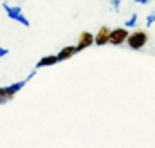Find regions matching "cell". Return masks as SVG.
<instances>
[{
  "label": "cell",
  "instance_id": "ba28073f",
  "mask_svg": "<svg viewBox=\"0 0 155 148\" xmlns=\"http://www.w3.org/2000/svg\"><path fill=\"white\" fill-rule=\"evenodd\" d=\"M56 63H60V60H58V54H49V56H43L38 63H36V69L49 67V65H56Z\"/></svg>",
  "mask_w": 155,
  "mask_h": 148
},
{
  "label": "cell",
  "instance_id": "4fadbf2b",
  "mask_svg": "<svg viewBox=\"0 0 155 148\" xmlns=\"http://www.w3.org/2000/svg\"><path fill=\"white\" fill-rule=\"evenodd\" d=\"M150 2H152V0H135V4H143V5H144V4H150Z\"/></svg>",
  "mask_w": 155,
  "mask_h": 148
},
{
  "label": "cell",
  "instance_id": "6da1fadb",
  "mask_svg": "<svg viewBox=\"0 0 155 148\" xmlns=\"http://www.w3.org/2000/svg\"><path fill=\"white\" fill-rule=\"evenodd\" d=\"M36 72V71H35ZM35 72H31L25 79H22V81H16V83H13V85H9V87H0V105H4V103H7V101H11L13 98H15V94L16 92H20L22 89H24V85L35 76Z\"/></svg>",
  "mask_w": 155,
  "mask_h": 148
},
{
  "label": "cell",
  "instance_id": "3957f363",
  "mask_svg": "<svg viewBox=\"0 0 155 148\" xmlns=\"http://www.w3.org/2000/svg\"><path fill=\"white\" fill-rule=\"evenodd\" d=\"M2 7L5 9V13H7V16H9L11 20L20 22V24H22V25H25V27H29V25H31V24H29V20L24 16V13H22V7H20V5H9V4H4Z\"/></svg>",
  "mask_w": 155,
  "mask_h": 148
},
{
  "label": "cell",
  "instance_id": "30bf717a",
  "mask_svg": "<svg viewBox=\"0 0 155 148\" xmlns=\"http://www.w3.org/2000/svg\"><path fill=\"white\" fill-rule=\"evenodd\" d=\"M155 24V13H150L148 16H146V25L150 27V25H153Z\"/></svg>",
  "mask_w": 155,
  "mask_h": 148
},
{
  "label": "cell",
  "instance_id": "5b68a950",
  "mask_svg": "<svg viewBox=\"0 0 155 148\" xmlns=\"http://www.w3.org/2000/svg\"><path fill=\"white\" fill-rule=\"evenodd\" d=\"M128 36H130V33L126 27H116L110 33V43L112 45H123V43H126Z\"/></svg>",
  "mask_w": 155,
  "mask_h": 148
},
{
  "label": "cell",
  "instance_id": "8fae6325",
  "mask_svg": "<svg viewBox=\"0 0 155 148\" xmlns=\"http://www.w3.org/2000/svg\"><path fill=\"white\" fill-rule=\"evenodd\" d=\"M110 5H112L114 11H119V7H121V0H110Z\"/></svg>",
  "mask_w": 155,
  "mask_h": 148
},
{
  "label": "cell",
  "instance_id": "7a4b0ae2",
  "mask_svg": "<svg viewBox=\"0 0 155 148\" xmlns=\"http://www.w3.org/2000/svg\"><path fill=\"white\" fill-rule=\"evenodd\" d=\"M148 33L146 31H143V29H135V31H132L130 33V36L126 40V45L130 47V49H134V51H141L146 43H148Z\"/></svg>",
  "mask_w": 155,
  "mask_h": 148
},
{
  "label": "cell",
  "instance_id": "277c9868",
  "mask_svg": "<svg viewBox=\"0 0 155 148\" xmlns=\"http://www.w3.org/2000/svg\"><path fill=\"white\" fill-rule=\"evenodd\" d=\"M96 43V35H92L90 31H83L79 38H78V52H81V51H85V49H88V47H92Z\"/></svg>",
  "mask_w": 155,
  "mask_h": 148
},
{
  "label": "cell",
  "instance_id": "9c48e42d",
  "mask_svg": "<svg viewBox=\"0 0 155 148\" xmlns=\"http://www.w3.org/2000/svg\"><path fill=\"white\" fill-rule=\"evenodd\" d=\"M137 22H139V16H137V13H134L126 22H124V25L123 27H126V29H130V27H135L137 25Z\"/></svg>",
  "mask_w": 155,
  "mask_h": 148
},
{
  "label": "cell",
  "instance_id": "52a82bcc",
  "mask_svg": "<svg viewBox=\"0 0 155 148\" xmlns=\"http://www.w3.org/2000/svg\"><path fill=\"white\" fill-rule=\"evenodd\" d=\"M74 54H78V47L76 45H67V47H63L58 52V60L60 62H65V60H71Z\"/></svg>",
  "mask_w": 155,
  "mask_h": 148
},
{
  "label": "cell",
  "instance_id": "7c38bea8",
  "mask_svg": "<svg viewBox=\"0 0 155 148\" xmlns=\"http://www.w3.org/2000/svg\"><path fill=\"white\" fill-rule=\"evenodd\" d=\"M9 54V49H5V47H0V58H4V56H7Z\"/></svg>",
  "mask_w": 155,
  "mask_h": 148
},
{
  "label": "cell",
  "instance_id": "8992f818",
  "mask_svg": "<svg viewBox=\"0 0 155 148\" xmlns=\"http://www.w3.org/2000/svg\"><path fill=\"white\" fill-rule=\"evenodd\" d=\"M110 33H112V29H110V27L101 25V27H99V31L96 33V45L103 47V45L110 43Z\"/></svg>",
  "mask_w": 155,
  "mask_h": 148
}]
</instances>
